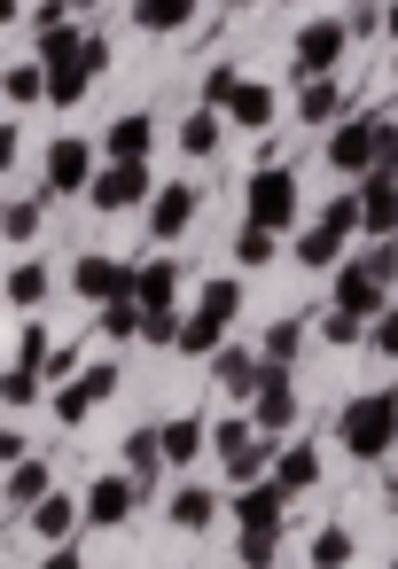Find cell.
<instances>
[{
    "instance_id": "obj_1",
    "label": "cell",
    "mask_w": 398,
    "mask_h": 569,
    "mask_svg": "<svg viewBox=\"0 0 398 569\" xmlns=\"http://www.w3.org/2000/svg\"><path fill=\"white\" fill-rule=\"evenodd\" d=\"M336 445H344L351 460H390V445H398V390H359V398H344Z\"/></svg>"
},
{
    "instance_id": "obj_2",
    "label": "cell",
    "mask_w": 398,
    "mask_h": 569,
    "mask_svg": "<svg viewBox=\"0 0 398 569\" xmlns=\"http://www.w3.org/2000/svg\"><path fill=\"white\" fill-rule=\"evenodd\" d=\"M211 452L227 460V483H235V491L266 483V476H273V460H281V445H273V437H258V421H250V413H219V421H211Z\"/></svg>"
},
{
    "instance_id": "obj_3",
    "label": "cell",
    "mask_w": 398,
    "mask_h": 569,
    "mask_svg": "<svg viewBox=\"0 0 398 569\" xmlns=\"http://www.w3.org/2000/svg\"><path fill=\"white\" fill-rule=\"evenodd\" d=\"M242 203H250V227L289 234L297 227V164H258L250 188H242Z\"/></svg>"
},
{
    "instance_id": "obj_4",
    "label": "cell",
    "mask_w": 398,
    "mask_h": 569,
    "mask_svg": "<svg viewBox=\"0 0 398 569\" xmlns=\"http://www.w3.org/2000/svg\"><path fill=\"white\" fill-rule=\"evenodd\" d=\"M94 172H102V149L79 141V133H56L48 157H40V188H48V196H87Z\"/></svg>"
},
{
    "instance_id": "obj_5",
    "label": "cell",
    "mask_w": 398,
    "mask_h": 569,
    "mask_svg": "<svg viewBox=\"0 0 398 569\" xmlns=\"http://www.w3.org/2000/svg\"><path fill=\"white\" fill-rule=\"evenodd\" d=\"M351 56V17H320V24H305L297 32V48H289V71L297 79H336V63Z\"/></svg>"
},
{
    "instance_id": "obj_6",
    "label": "cell",
    "mask_w": 398,
    "mask_h": 569,
    "mask_svg": "<svg viewBox=\"0 0 398 569\" xmlns=\"http://www.w3.org/2000/svg\"><path fill=\"white\" fill-rule=\"evenodd\" d=\"M375 141H382V118H359V110H351V118L328 133V172H344V180L359 188V180L375 172Z\"/></svg>"
},
{
    "instance_id": "obj_7",
    "label": "cell",
    "mask_w": 398,
    "mask_h": 569,
    "mask_svg": "<svg viewBox=\"0 0 398 569\" xmlns=\"http://www.w3.org/2000/svg\"><path fill=\"white\" fill-rule=\"evenodd\" d=\"M133 273L141 266H126V258H102V250H87L79 266H71V289L94 305V312H110V305H126L133 297Z\"/></svg>"
},
{
    "instance_id": "obj_8",
    "label": "cell",
    "mask_w": 398,
    "mask_h": 569,
    "mask_svg": "<svg viewBox=\"0 0 398 569\" xmlns=\"http://www.w3.org/2000/svg\"><path fill=\"white\" fill-rule=\"evenodd\" d=\"M118 382H126V367H118V359H87V367L71 375V390H56V421H63V429H79V421H87Z\"/></svg>"
},
{
    "instance_id": "obj_9",
    "label": "cell",
    "mask_w": 398,
    "mask_h": 569,
    "mask_svg": "<svg viewBox=\"0 0 398 569\" xmlns=\"http://www.w3.org/2000/svg\"><path fill=\"white\" fill-rule=\"evenodd\" d=\"M297 406H305V398H297V375H289V367H266V375H258V398H250L258 437H273V445H281V437L297 429Z\"/></svg>"
},
{
    "instance_id": "obj_10",
    "label": "cell",
    "mask_w": 398,
    "mask_h": 569,
    "mask_svg": "<svg viewBox=\"0 0 398 569\" xmlns=\"http://www.w3.org/2000/svg\"><path fill=\"white\" fill-rule=\"evenodd\" d=\"M149 196H157L149 164H102V172H94V188H87V203H94V211H149Z\"/></svg>"
},
{
    "instance_id": "obj_11",
    "label": "cell",
    "mask_w": 398,
    "mask_h": 569,
    "mask_svg": "<svg viewBox=\"0 0 398 569\" xmlns=\"http://www.w3.org/2000/svg\"><path fill=\"white\" fill-rule=\"evenodd\" d=\"M196 203H203L196 180H165V188L149 196V211H141V219H149V242H180V234L196 227Z\"/></svg>"
},
{
    "instance_id": "obj_12",
    "label": "cell",
    "mask_w": 398,
    "mask_h": 569,
    "mask_svg": "<svg viewBox=\"0 0 398 569\" xmlns=\"http://www.w3.org/2000/svg\"><path fill=\"white\" fill-rule=\"evenodd\" d=\"M328 312H351L359 328H375V320H382V281H375L359 258H344V266H336V297H328Z\"/></svg>"
},
{
    "instance_id": "obj_13",
    "label": "cell",
    "mask_w": 398,
    "mask_h": 569,
    "mask_svg": "<svg viewBox=\"0 0 398 569\" xmlns=\"http://www.w3.org/2000/svg\"><path fill=\"white\" fill-rule=\"evenodd\" d=\"M141 499H149V491H141L133 476H94V483H87V522H94V530H126Z\"/></svg>"
},
{
    "instance_id": "obj_14",
    "label": "cell",
    "mask_w": 398,
    "mask_h": 569,
    "mask_svg": "<svg viewBox=\"0 0 398 569\" xmlns=\"http://www.w3.org/2000/svg\"><path fill=\"white\" fill-rule=\"evenodd\" d=\"M180 289H188V266L180 258H149L141 273H133V305L157 320V312H180Z\"/></svg>"
},
{
    "instance_id": "obj_15",
    "label": "cell",
    "mask_w": 398,
    "mask_h": 569,
    "mask_svg": "<svg viewBox=\"0 0 398 569\" xmlns=\"http://www.w3.org/2000/svg\"><path fill=\"white\" fill-rule=\"evenodd\" d=\"M344 250H351V234H344V227H328V219H312V227H297V234H289V258H297L305 273H336V266H344Z\"/></svg>"
},
{
    "instance_id": "obj_16",
    "label": "cell",
    "mask_w": 398,
    "mask_h": 569,
    "mask_svg": "<svg viewBox=\"0 0 398 569\" xmlns=\"http://www.w3.org/2000/svg\"><path fill=\"white\" fill-rule=\"evenodd\" d=\"M359 234L367 242H390L398 234V180L390 172H367L359 180Z\"/></svg>"
},
{
    "instance_id": "obj_17",
    "label": "cell",
    "mask_w": 398,
    "mask_h": 569,
    "mask_svg": "<svg viewBox=\"0 0 398 569\" xmlns=\"http://www.w3.org/2000/svg\"><path fill=\"white\" fill-rule=\"evenodd\" d=\"M149 149H157V118H149V110H126V118L102 133V164H149Z\"/></svg>"
},
{
    "instance_id": "obj_18",
    "label": "cell",
    "mask_w": 398,
    "mask_h": 569,
    "mask_svg": "<svg viewBox=\"0 0 398 569\" xmlns=\"http://www.w3.org/2000/svg\"><path fill=\"white\" fill-rule=\"evenodd\" d=\"M227 515H235L242 530H281V522H289V491H281V483L266 476V483L235 491V499H227Z\"/></svg>"
},
{
    "instance_id": "obj_19",
    "label": "cell",
    "mask_w": 398,
    "mask_h": 569,
    "mask_svg": "<svg viewBox=\"0 0 398 569\" xmlns=\"http://www.w3.org/2000/svg\"><path fill=\"white\" fill-rule=\"evenodd\" d=\"M24 522H32V538H40V546L56 553V546H71V530L87 522V499H63V491H48V499H40V507H32Z\"/></svg>"
},
{
    "instance_id": "obj_20",
    "label": "cell",
    "mask_w": 398,
    "mask_h": 569,
    "mask_svg": "<svg viewBox=\"0 0 398 569\" xmlns=\"http://www.w3.org/2000/svg\"><path fill=\"white\" fill-rule=\"evenodd\" d=\"M258 375H266V359H258L250 343H227V351L211 359V382H219L227 398H258Z\"/></svg>"
},
{
    "instance_id": "obj_21",
    "label": "cell",
    "mask_w": 398,
    "mask_h": 569,
    "mask_svg": "<svg viewBox=\"0 0 398 569\" xmlns=\"http://www.w3.org/2000/svg\"><path fill=\"white\" fill-rule=\"evenodd\" d=\"M297 118H305V126H344V118H351V94H344L336 79H305V87H297Z\"/></svg>"
},
{
    "instance_id": "obj_22",
    "label": "cell",
    "mask_w": 398,
    "mask_h": 569,
    "mask_svg": "<svg viewBox=\"0 0 398 569\" xmlns=\"http://www.w3.org/2000/svg\"><path fill=\"white\" fill-rule=\"evenodd\" d=\"M126 476H133L141 491H157V476H165V429H157V421L126 437Z\"/></svg>"
},
{
    "instance_id": "obj_23",
    "label": "cell",
    "mask_w": 398,
    "mask_h": 569,
    "mask_svg": "<svg viewBox=\"0 0 398 569\" xmlns=\"http://www.w3.org/2000/svg\"><path fill=\"white\" fill-rule=\"evenodd\" d=\"M172 141H180L188 157H219V141H227V110H203V102H196V110L180 118V133H172Z\"/></svg>"
},
{
    "instance_id": "obj_24",
    "label": "cell",
    "mask_w": 398,
    "mask_h": 569,
    "mask_svg": "<svg viewBox=\"0 0 398 569\" xmlns=\"http://www.w3.org/2000/svg\"><path fill=\"white\" fill-rule=\"evenodd\" d=\"M48 289H56V273H48L40 258H17V266H9V312H40Z\"/></svg>"
},
{
    "instance_id": "obj_25",
    "label": "cell",
    "mask_w": 398,
    "mask_h": 569,
    "mask_svg": "<svg viewBox=\"0 0 398 569\" xmlns=\"http://www.w3.org/2000/svg\"><path fill=\"white\" fill-rule=\"evenodd\" d=\"M258 359H266V367H289V375H297V359H305V312H281V320L266 328Z\"/></svg>"
},
{
    "instance_id": "obj_26",
    "label": "cell",
    "mask_w": 398,
    "mask_h": 569,
    "mask_svg": "<svg viewBox=\"0 0 398 569\" xmlns=\"http://www.w3.org/2000/svg\"><path fill=\"white\" fill-rule=\"evenodd\" d=\"M273 483H281L289 499H297V491H312V483H320V445H297V437H289V445H281V460H273Z\"/></svg>"
},
{
    "instance_id": "obj_27",
    "label": "cell",
    "mask_w": 398,
    "mask_h": 569,
    "mask_svg": "<svg viewBox=\"0 0 398 569\" xmlns=\"http://www.w3.org/2000/svg\"><path fill=\"white\" fill-rule=\"evenodd\" d=\"M48 491H56V468H48V460H32V452H24V460H17V468H9V507H17V515H32V507H40V499H48Z\"/></svg>"
},
{
    "instance_id": "obj_28",
    "label": "cell",
    "mask_w": 398,
    "mask_h": 569,
    "mask_svg": "<svg viewBox=\"0 0 398 569\" xmlns=\"http://www.w3.org/2000/svg\"><path fill=\"white\" fill-rule=\"evenodd\" d=\"M165 515H172V530H211V522H219V491H203V483H180V491L165 499Z\"/></svg>"
},
{
    "instance_id": "obj_29",
    "label": "cell",
    "mask_w": 398,
    "mask_h": 569,
    "mask_svg": "<svg viewBox=\"0 0 398 569\" xmlns=\"http://www.w3.org/2000/svg\"><path fill=\"white\" fill-rule=\"evenodd\" d=\"M227 126H242V133H266V126H273V87L242 79V87H235V102H227Z\"/></svg>"
},
{
    "instance_id": "obj_30",
    "label": "cell",
    "mask_w": 398,
    "mask_h": 569,
    "mask_svg": "<svg viewBox=\"0 0 398 569\" xmlns=\"http://www.w3.org/2000/svg\"><path fill=\"white\" fill-rule=\"evenodd\" d=\"M157 429H165V468H188V460L211 445V429H203L196 413H172V421H157Z\"/></svg>"
},
{
    "instance_id": "obj_31",
    "label": "cell",
    "mask_w": 398,
    "mask_h": 569,
    "mask_svg": "<svg viewBox=\"0 0 398 569\" xmlns=\"http://www.w3.org/2000/svg\"><path fill=\"white\" fill-rule=\"evenodd\" d=\"M203 0H133V24L141 32H188Z\"/></svg>"
},
{
    "instance_id": "obj_32",
    "label": "cell",
    "mask_w": 398,
    "mask_h": 569,
    "mask_svg": "<svg viewBox=\"0 0 398 569\" xmlns=\"http://www.w3.org/2000/svg\"><path fill=\"white\" fill-rule=\"evenodd\" d=\"M40 219H48V188H40V196H17V203H9V219H0V234H9V250H32Z\"/></svg>"
},
{
    "instance_id": "obj_33",
    "label": "cell",
    "mask_w": 398,
    "mask_h": 569,
    "mask_svg": "<svg viewBox=\"0 0 398 569\" xmlns=\"http://www.w3.org/2000/svg\"><path fill=\"white\" fill-rule=\"evenodd\" d=\"M196 312H211L219 328H235V320H242V281H235V273H219V281H203V297H196Z\"/></svg>"
},
{
    "instance_id": "obj_34",
    "label": "cell",
    "mask_w": 398,
    "mask_h": 569,
    "mask_svg": "<svg viewBox=\"0 0 398 569\" xmlns=\"http://www.w3.org/2000/svg\"><path fill=\"white\" fill-rule=\"evenodd\" d=\"M180 351H188V359H219V351H227V328H219L211 312H188V320H180Z\"/></svg>"
},
{
    "instance_id": "obj_35",
    "label": "cell",
    "mask_w": 398,
    "mask_h": 569,
    "mask_svg": "<svg viewBox=\"0 0 398 569\" xmlns=\"http://www.w3.org/2000/svg\"><path fill=\"white\" fill-rule=\"evenodd\" d=\"M351 553H359V538H351L344 522H328V530L312 538V569H351Z\"/></svg>"
},
{
    "instance_id": "obj_36",
    "label": "cell",
    "mask_w": 398,
    "mask_h": 569,
    "mask_svg": "<svg viewBox=\"0 0 398 569\" xmlns=\"http://www.w3.org/2000/svg\"><path fill=\"white\" fill-rule=\"evenodd\" d=\"M32 102H48V63H17L9 71V110H32Z\"/></svg>"
},
{
    "instance_id": "obj_37",
    "label": "cell",
    "mask_w": 398,
    "mask_h": 569,
    "mask_svg": "<svg viewBox=\"0 0 398 569\" xmlns=\"http://www.w3.org/2000/svg\"><path fill=\"white\" fill-rule=\"evenodd\" d=\"M273 258H281V234H266V227H242V234H235V266L258 273V266H273Z\"/></svg>"
},
{
    "instance_id": "obj_38",
    "label": "cell",
    "mask_w": 398,
    "mask_h": 569,
    "mask_svg": "<svg viewBox=\"0 0 398 569\" xmlns=\"http://www.w3.org/2000/svg\"><path fill=\"white\" fill-rule=\"evenodd\" d=\"M87 87H94V71H87V63H71V71H48V102H56V110L87 102Z\"/></svg>"
},
{
    "instance_id": "obj_39",
    "label": "cell",
    "mask_w": 398,
    "mask_h": 569,
    "mask_svg": "<svg viewBox=\"0 0 398 569\" xmlns=\"http://www.w3.org/2000/svg\"><path fill=\"white\" fill-rule=\"evenodd\" d=\"M102 336H110V343H133V336H149V312L126 297V305H110V312H102Z\"/></svg>"
},
{
    "instance_id": "obj_40",
    "label": "cell",
    "mask_w": 398,
    "mask_h": 569,
    "mask_svg": "<svg viewBox=\"0 0 398 569\" xmlns=\"http://www.w3.org/2000/svg\"><path fill=\"white\" fill-rule=\"evenodd\" d=\"M0 382H9V390H0V398H9V413H24V406H32V398H40V382H48V375H40V367H24V359H17V367H9V375H0Z\"/></svg>"
},
{
    "instance_id": "obj_41",
    "label": "cell",
    "mask_w": 398,
    "mask_h": 569,
    "mask_svg": "<svg viewBox=\"0 0 398 569\" xmlns=\"http://www.w3.org/2000/svg\"><path fill=\"white\" fill-rule=\"evenodd\" d=\"M235 553H242V569H273L281 561V530H242Z\"/></svg>"
},
{
    "instance_id": "obj_42",
    "label": "cell",
    "mask_w": 398,
    "mask_h": 569,
    "mask_svg": "<svg viewBox=\"0 0 398 569\" xmlns=\"http://www.w3.org/2000/svg\"><path fill=\"white\" fill-rule=\"evenodd\" d=\"M235 87H242V71H235V63H211V71H203V110H227Z\"/></svg>"
},
{
    "instance_id": "obj_43",
    "label": "cell",
    "mask_w": 398,
    "mask_h": 569,
    "mask_svg": "<svg viewBox=\"0 0 398 569\" xmlns=\"http://www.w3.org/2000/svg\"><path fill=\"white\" fill-rule=\"evenodd\" d=\"M359 266H367V273L390 289V281H398V242H367V250H359Z\"/></svg>"
},
{
    "instance_id": "obj_44",
    "label": "cell",
    "mask_w": 398,
    "mask_h": 569,
    "mask_svg": "<svg viewBox=\"0 0 398 569\" xmlns=\"http://www.w3.org/2000/svg\"><path fill=\"white\" fill-rule=\"evenodd\" d=\"M312 320H320V336H328V343H359V336H367L351 312H312Z\"/></svg>"
},
{
    "instance_id": "obj_45",
    "label": "cell",
    "mask_w": 398,
    "mask_h": 569,
    "mask_svg": "<svg viewBox=\"0 0 398 569\" xmlns=\"http://www.w3.org/2000/svg\"><path fill=\"white\" fill-rule=\"evenodd\" d=\"M367 343H375L382 359H398V305H382V320L367 328Z\"/></svg>"
},
{
    "instance_id": "obj_46",
    "label": "cell",
    "mask_w": 398,
    "mask_h": 569,
    "mask_svg": "<svg viewBox=\"0 0 398 569\" xmlns=\"http://www.w3.org/2000/svg\"><path fill=\"white\" fill-rule=\"evenodd\" d=\"M375 172L398 180V118H382V141H375Z\"/></svg>"
},
{
    "instance_id": "obj_47",
    "label": "cell",
    "mask_w": 398,
    "mask_h": 569,
    "mask_svg": "<svg viewBox=\"0 0 398 569\" xmlns=\"http://www.w3.org/2000/svg\"><path fill=\"white\" fill-rule=\"evenodd\" d=\"M40 569H87V561H79V546H56V553H48Z\"/></svg>"
},
{
    "instance_id": "obj_48",
    "label": "cell",
    "mask_w": 398,
    "mask_h": 569,
    "mask_svg": "<svg viewBox=\"0 0 398 569\" xmlns=\"http://www.w3.org/2000/svg\"><path fill=\"white\" fill-rule=\"evenodd\" d=\"M382 32H390V40H398V0H390V9H382Z\"/></svg>"
},
{
    "instance_id": "obj_49",
    "label": "cell",
    "mask_w": 398,
    "mask_h": 569,
    "mask_svg": "<svg viewBox=\"0 0 398 569\" xmlns=\"http://www.w3.org/2000/svg\"><path fill=\"white\" fill-rule=\"evenodd\" d=\"M344 9H390V0H344Z\"/></svg>"
},
{
    "instance_id": "obj_50",
    "label": "cell",
    "mask_w": 398,
    "mask_h": 569,
    "mask_svg": "<svg viewBox=\"0 0 398 569\" xmlns=\"http://www.w3.org/2000/svg\"><path fill=\"white\" fill-rule=\"evenodd\" d=\"M227 9H258V0H227Z\"/></svg>"
},
{
    "instance_id": "obj_51",
    "label": "cell",
    "mask_w": 398,
    "mask_h": 569,
    "mask_svg": "<svg viewBox=\"0 0 398 569\" xmlns=\"http://www.w3.org/2000/svg\"><path fill=\"white\" fill-rule=\"evenodd\" d=\"M390 79H398V56H390Z\"/></svg>"
},
{
    "instance_id": "obj_52",
    "label": "cell",
    "mask_w": 398,
    "mask_h": 569,
    "mask_svg": "<svg viewBox=\"0 0 398 569\" xmlns=\"http://www.w3.org/2000/svg\"><path fill=\"white\" fill-rule=\"evenodd\" d=\"M71 9H87V0H71Z\"/></svg>"
},
{
    "instance_id": "obj_53",
    "label": "cell",
    "mask_w": 398,
    "mask_h": 569,
    "mask_svg": "<svg viewBox=\"0 0 398 569\" xmlns=\"http://www.w3.org/2000/svg\"><path fill=\"white\" fill-rule=\"evenodd\" d=\"M390 569H398V561H390Z\"/></svg>"
}]
</instances>
